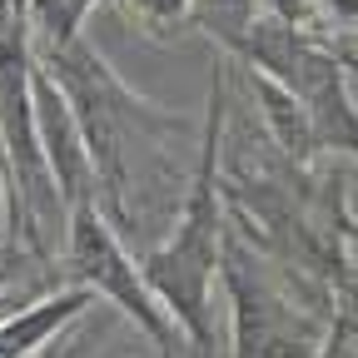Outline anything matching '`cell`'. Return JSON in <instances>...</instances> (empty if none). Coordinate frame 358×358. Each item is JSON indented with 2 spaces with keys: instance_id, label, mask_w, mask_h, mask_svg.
I'll return each mask as SVG.
<instances>
[{
  "instance_id": "obj_1",
  "label": "cell",
  "mask_w": 358,
  "mask_h": 358,
  "mask_svg": "<svg viewBox=\"0 0 358 358\" xmlns=\"http://www.w3.org/2000/svg\"><path fill=\"white\" fill-rule=\"evenodd\" d=\"M35 55L60 80L70 105L80 110V124L90 134V155H95V174H100V209L115 219V229H124L129 209H134L129 194L159 189V185H150V169H145L140 150L169 155V140L185 129V120L140 100L85 35L60 45V50H35Z\"/></svg>"
},
{
  "instance_id": "obj_2",
  "label": "cell",
  "mask_w": 358,
  "mask_h": 358,
  "mask_svg": "<svg viewBox=\"0 0 358 358\" xmlns=\"http://www.w3.org/2000/svg\"><path fill=\"white\" fill-rule=\"evenodd\" d=\"M224 105H229V80L214 70L209 85V115H204V140L199 164L189 179V194L179 204V219L169 239H159L140 264L155 294L169 303V313L185 329L194 358L214 353V279L224 274V204H219V140H224Z\"/></svg>"
},
{
  "instance_id": "obj_3",
  "label": "cell",
  "mask_w": 358,
  "mask_h": 358,
  "mask_svg": "<svg viewBox=\"0 0 358 358\" xmlns=\"http://www.w3.org/2000/svg\"><path fill=\"white\" fill-rule=\"evenodd\" d=\"M65 268H70V284H85V289H95L105 303H115L124 319L155 343L159 358H174L179 343H189L185 329H179V319L169 313V303L145 279V264H134V254L124 249V239L115 229V219L95 199L70 209Z\"/></svg>"
},
{
  "instance_id": "obj_4",
  "label": "cell",
  "mask_w": 358,
  "mask_h": 358,
  "mask_svg": "<svg viewBox=\"0 0 358 358\" xmlns=\"http://www.w3.org/2000/svg\"><path fill=\"white\" fill-rule=\"evenodd\" d=\"M224 284L234 299V358H313L319 329L268 284L239 239H224Z\"/></svg>"
},
{
  "instance_id": "obj_5",
  "label": "cell",
  "mask_w": 358,
  "mask_h": 358,
  "mask_svg": "<svg viewBox=\"0 0 358 358\" xmlns=\"http://www.w3.org/2000/svg\"><path fill=\"white\" fill-rule=\"evenodd\" d=\"M35 124H40V145L45 159L55 169V185L65 194V204H100V174H95V155H90V134L80 124V110L70 105V95L60 90V80L35 60Z\"/></svg>"
},
{
  "instance_id": "obj_6",
  "label": "cell",
  "mask_w": 358,
  "mask_h": 358,
  "mask_svg": "<svg viewBox=\"0 0 358 358\" xmlns=\"http://www.w3.org/2000/svg\"><path fill=\"white\" fill-rule=\"evenodd\" d=\"M95 299H100L95 289L70 284V289H55V294H45V299H35L25 308L6 313V319H0V358H35V353H45L55 338L70 334L75 319H85Z\"/></svg>"
},
{
  "instance_id": "obj_7",
  "label": "cell",
  "mask_w": 358,
  "mask_h": 358,
  "mask_svg": "<svg viewBox=\"0 0 358 358\" xmlns=\"http://www.w3.org/2000/svg\"><path fill=\"white\" fill-rule=\"evenodd\" d=\"M100 0H25V20L35 35V50H60L85 35V20Z\"/></svg>"
},
{
  "instance_id": "obj_8",
  "label": "cell",
  "mask_w": 358,
  "mask_h": 358,
  "mask_svg": "<svg viewBox=\"0 0 358 358\" xmlns=\"http://www.w3.org/2000/svg\"><path fill=\"white\" fill-rule=\"evenodd\" d=\"M259 15H264L259 0H194V20L189 25H199L214 45H224L229 55H239V45L249 40Z\"/></svg>"
},
{
  "instance_id": "obj_9",
  "label": "cell",
  "mask_w": 358,
  "mask_h": 358,
  "mask_svg": "<svg viewBox=\"0 0 358 358\" xmlns=\"http://www.w3.org/2000/svg\"><path fill=\"white\" fill-rule=\"evenodd\" d=\"M115 6H120L129 20H140L150 35H159V40L194 20V0H115Z\"/></svg>"
},
{
  "instance_id": "obj_10",
  "label": "cell",
  "mask_w": 358,
  "mask_h": 358,
  "mask_svg": "<svg viewBox=\"0 0 358 358\" xmlns=\"http://www.w3.org/2000/svg\"><path fill=\"white\" fill-rule=\"evenodd\" d=\"M264 15L274 20H289V25H313V15H319V0H259Z\"/></svg>"
},
{
  "instance_id": "obj_11",
  "label": "cell",
  "mask_w": 358,
  "mask_h": 358,
  "mask_svg": "<svg viewBox=\"0 0 358 358\" xmlns=\"http://www.w3.org/2000/svg\"><path fill=\"white\" fill-rule=\"evenodd\" d=\"M10 224H15V179L6 169V155H0V244H10Z\"/></svg>"
},
{
  "instance_id": "obj_12",
  "label": "cell",
  "mask_w": 358,
  "mask_h": 358,
  "mask_svg": "<svg viewBox=\"0 0 358 358\" xmlns=\"http://www.w3.org/2000/svg\"><path fill=\"white\" fill-rule=\"evenodd\" d=\"M20 15H25V0H0V35H6Z\"/></svg>"
},
{
  "instance_id": "obj_13",
  "label": "cell",
  "mask_w": 358,
  "mask_h": 358,
  "mask_svg": "<svg viewBox=\"0 0 358 358\" xmlns=\"http://www.w3.org/2000/svg\"><path fill=\"white\" fill-rule=\"evenodd\" d=\"M329 6H334L343 20H358V0H329Z\"/></svg>"
},
{
  "instance_id": "obj_14",
  "label": "cell",
  "mask_w": 358,
  "mask_h": 358,
  "mask_svg": "<svg viewBox=\"0 0 358 358\" xmlns=\"http://www.w3.org/2000/svg\"><path fill=\"white\" fill-rule=\"evenodd\" d=\"M0 155H6V140H0ZM6 169H10V164H6Z\"/></svg>"
}]
</instances>
